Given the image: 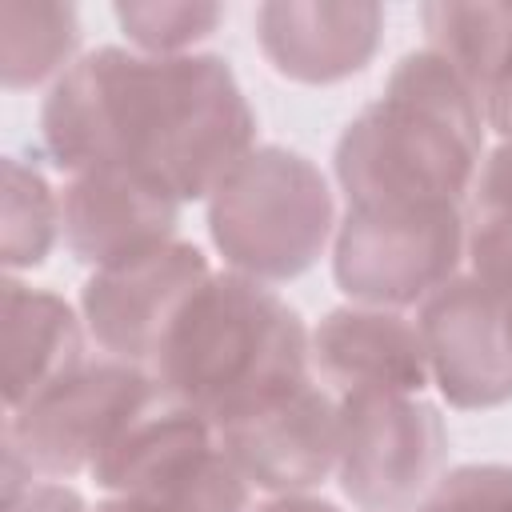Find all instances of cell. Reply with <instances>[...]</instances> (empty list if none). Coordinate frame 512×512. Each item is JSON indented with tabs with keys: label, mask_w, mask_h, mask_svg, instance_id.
I'll list each match as a JSON object with an SVG mask.
<instances>
[{
	"label": "cell",
	"mask_w": 512,
	"mask_h": 512,
	"mask_svg": "<svg viewBox=\"0 0 512 512\" xmlns=\"http://www.w3.org/2000/svg\"><path fill=\"white\" fill-rule=\"evenodd\" d=\"M60 236V192L44 180L36 164L20 156H4V268L8 276L20 268H36L48 260Z\"/></svg>",
	"instance_id": "cell-18"
},
{
	"label": "cell",
	"mask_w": 512,
	"mask_h": 512,
	"mask_svg": "<svg viewBox=\"0 0 512 512\" xmlns=\"http://www.w3.org/2000/svg\"><path fill=\"white\" fill-rule=\"evenodd\" d=\"M152 376L140 364L96 360L40 392L16 412H4V484L68 480L92 472L124 416L148 396Z\"/></svg>",
	"instance_id": "cell-6"
},
{
	"label": "cell",
	"mask_w": 512,
	"mask_h": 512,
	"mask_svg": "<svg viewBox=\"0 0 512 512\" xmlns=\"http://www.w3.org/2000/svg\"><path fill=\"white\" fill-rule=\"evenodd\" d=\"M488 116L464 76L428 44L404 52L384 96L336 140L348 204H468Z\"/></svg>",
	"instance_id": "cell-2"
},
{
	"label": "cell",
	"mask_w": 512,
	"mask_h": 512,
	"mask_svg": "<svg viewBox=\"0 0 512 512\" xmlns=\"http://www.w3.org/2000/svg\"><path fill=\"white\" fill-rule=\"evenodd\" d=\"M416 324L432 384L452 408H496L512 400V336L496 284L460 272L420 304Z\"/></svg>",
	"instance_id": "cell-10"
},
{
	"label": "cell",
	"mask_w": 512,
	"mask_h": 512,
	"mask_svg": "<svg viewBox=\"0 0 512 512\" xmlns=\"http://www.w3.org/2000/svg\"><path fill=\"white\" fill-rule=\"evenodd\" d=\"M208 228L232 272L264 284L292 280L332 236L328 180L292 148H252L208 196Z\"/></svg>",
	"instance_id": "cell-4"
},
{
	"label": "cell",
	"mask_w": 512,
	"mask_h": 512,
	"mask_svg": "<svg viewBox=\"0 0 512 512\" xmlns=\"http://www.w3.org/2000/svg\"><path fill=\"white\" fill-rule=\"evenodd\" d=\"M484 116H488V128L512 144V40L500 56V68L484 92Z\"/></svg>",
	"instance_id": "cell-22"
},
{
	"label": "cell",
	"mask_w": 512,
	"mask_h": 512,
	"mask_svg": "<svg viewBox=\"0 0 512 512\" xmlns=\"http://www.w3.org/2000/svg\"><path fill=\"white\" fill-rule=\"evenodd\" d=\"M92 512H160V508H152V504H144L136 496H104Z\"/></svg>",
	"instance_id": "cell-24"
},
{
	"label": "cell",
	"mask_w": 512,
	"mask_h": 512,
	"mask_svg": "<svg viewBox=\"0 0 512 512\" xmlns=\"http://www.w3.org/2000/svg\"><path fill=\"white\" fill-rule=\"evenodd\" d=\"M460 204H348L332 244V276L352 304L412 308L460 276Z\"/></svg>",
	"instance_id": "cell-5"
},
{
	"label": "cell",
	"mask_w": 512,
	"mask_h": 512,
	"mask_svg": "<svg viewBox=\"0 0 512 512\" xmlns=\"http://www.w3.org/2000/svg\"><path fill=\"white\" fill-rule=\"evenodd\" d=\"M464 256L468 272L488 284L512 276V144L500 140L484 152L464 204Z\"/></svg>",
	"instance_id": "cell-17"
},
{
	"label": "cell",
	"mask_w": 512,
	"mask_h": 512,
	"mask_svg": "<svg viewBox=\"0 0 512 512\" xmlns=\"http://www.w3.org/2000/svg\"><path fill=\"white\" fill-rule=\"evenodd\" d=\"M4 512H88L84 496L64 480H20L4 484Z\"/></svg>",
	"instance_id": "cell-21"
},
{
	"label": "cell",
	"mask_w": 512,
	"mask_h": 512,
	"mask_svg": "<svg viewBox=\"0 0 512 512\" xmlns=\"http://www.w3.org/2000/svg\"><path fill=\"white\" fill-rule=\"evenodd\" d=\"M448 424L424 396H340L336 480L360 512H416L448 472Z\"/></svg>",
	"instance_id": "cell-7"
},
{
	"label": "cell",
	"mask_w": 512,
	"mask_h": 512,
	"mask_svg": "<svg viewBox=\"0 0 512 512\" xmlns=\"http://www.w3.org/2000/svg\"><path fill=\"white\" fill-rule=\"evenodd\" d=\"M216 444L252 488L268 496L308 492L336 472L340 400L308 376L268 404L220 424Z\"/></svg>",
	"instance_id": "cell-9"
},
{
	"label": "cell",
	"mask_w": 512,
	"mask_h": 512,
	"mask_svg": "<svg viewBox=\"0 0 512 512\" xmlns=\"http://www.w3.org/2000/svg\"><path fill=\"white\" fill-rule=\"evenodd\" d=\"M148 376L220 428L312 376L308 328L264 280L212 272L176 312Z\"/></svg>",
	"instance_id": "cell-3"
},
{
	"label": "cell",
	"mask_w": 512,
	"mask_h": 512,
	"mask_svg": "<svg viewBox=\"0 0 512 512\" xmlns=\"http://www.w3.org/2000/svg\"><path fill=\"white\" fill-rule=\"evenodd\" d=\"M208 448H216L212 420L152 380L148 396L124 416L88 476L108 496H148Z\"/></svg>",
	"instance_id": "cell-14"
},
{
	"label": "cell",
	"mask_w": 512,
	"mask_h": 512,
	"mask_svg": "<svg viewBox=\"0 0 512 512\" xmlns=\"http://www.w3.org/2000/svg\"><path fill=\"white\" fill-rule=\"evenodd\" d=\"M208 276V256L188 240H168L132 260L96 268L80 292L92 340L112 360L148 368L176 312Z\"/></svg>",
	"instance_id": "cell-8"
},
{
	"label": "cell",
	"mask_w": 512,
	"mask_h": 512,
	"mask_svg": "<svg viewBox=\"0 0 512 512\" xmlns=\"http://www.w3.org/2000/svg\"><path fill=\"white\" fill-rule=\"evenodd\" d=\"M0 72L4 88H36L44 80H60L76 60L80 20L72 4H40V0H4L0 4Z\"/></svg>",
	"instance_id": "cell-16"
},
{
	"label": "cell",
	"mask_w": 512,
	"mask_h": 512,
	"mask_svg": "<svg viewBox=\"0 0 512 512\" xmlns=\"http://www.w3.org/2000/svg\"><path fill=\"white\" fill-rule=\"evenodd\" d=\"M256 40L264 60L300 84H336L376 56L384 32L380 4H260Z\"/></svg>",
	"instance_id": "cell-13"
},
{
	"label": "cell",
	"mask_w": 512,
	"mask_h": 512,
	"mask_svg": "<svg viewBox=\"0 0 512 512\" xmlns=\"http://www.w3.org/2000/svg\"><path fill=\"white\" fill-rule=\"evenodd\" d=\"M312 376L340 400L360 392L420 396L432 384L420 324L400 308L340 304L308 332Z\"/></svg>",
	"instance_id": "cell-12"
},
{
	"label": "cell",
	"mask_w": 512,
	"mask_h": 512,
	"mask_svg": "<svg viewBox=\"0 0 512 512\" xmlns=\"http://www.w3.org/2000/svg\"><path fill=\"white\" fill-rule=\"evenodd\" d=\"M252 512H340V508L324 496H312V492H288V496H268Z\"/></svg>",
	"instance_id": "cell-23"
},
{
	"label": "cell",
	"mask_w": 512,
	"mask_h": 512,
	"mask_svg": "<svg viewBox=\"0 0 512 512\" xmlns=\"http://www.w3.org/2000/svg\"><path fill=\"white\" fill-rule=\"evenodd\" d=\"M256 112L212 52H84L44 96L40 144L60 172L128 168L180 204L208 200L252 152Z\"/></svg>",
	"instance_id": "cell-1"
},
{
	"label": "cell",
	"mask_w": 512,
	"mask_h": 512,
	"mask_svg": "<svg viewBox=\"0 0 512 512\" xmlns=\"http://www.w3.org/2000/svg\"><path fill=\"white\" fill-rule=\"evenodd\" d=\"M500 288V300H504V320H508V336H512V276L496 284Z\"/></svg>",
	"instance_id": "cell-25"
},
{
	"label": "cell",
	"mask_w": 512,
	"mask_h": 512,
	"mask_svg": "<svg viewBox=\"0 0 512 512\" xmlns=\"http://www.w3.org/2000/svg\"><path fill=\"white\" fill-rule=\"evenodd\" d=\"M224 8L216 4H116V20L136 52L184 56L196 40L212 36Z\"/></svg>",
	"instance_id": "cell-19"
},
{
	"label": "cell",
	"mask_w": 512,
	"mask_h": 512,
	"mask_svg": "<svg viewBox=\"0 0 512 512\" xmlns=\"http://www.w3.org/2000/svg\"><path fill=\"white\" fill-rule=\"evenodd\" d=\"M4 412L24 408L76 368H84V328L76 308L4 276Z\"/></svg>",
	"instance_id": "cell-15"
},
{
	"label": "cell",
	"mask_w": 512,
	"mask_h": 512,
	"mask_svg": "<svg viewBox=\"0 0 512 512\" xmlns=\"http://www.w3.org/2000/svg\"><path fill=\"white\" fill-rule=\"evenodd\" d=\"M176 220L180 200L128 168L72 172L60 192L64 248L88 268H108L176 240Z\"/></svg>",
	"instance_id": "cell-11"
},
{
	"label": "cell",
	"mask_w": 512,
	"mask_h": 512,
	"mask_svg": "<svg viewBox=\"0 0 512 512\" xmlns=\"http://www.w3.org/2000/svg\"><path fill=\"white\" fill-rule=\"evenodd\" d=\"M416 512H512V464L448 468Z\"/></svg>",
	"instance_id": "cell-20"
}]
</instances>
